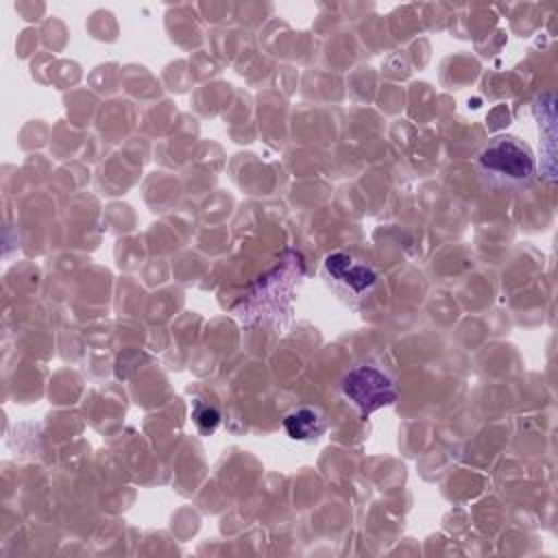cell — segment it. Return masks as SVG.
Wrapping results in <instances>:
<instances>
[{"mask_svg": "<svg viewBox=\"0 0 558 558\" xmlns=\"http://www.w3.org/2000/svg\"><path fill=\"white\" fill-rule=\"evenodd\" d=\"M475 168L495 187H525L536 172L532 148L517 135L493 137L477 155Z\"/></svg>", "mask_w": 558, "mask_h": 558, "instance_id": "6da1fadb", "label": "cell"}, {"mask_svg": "<svg viewBox=\"0 0 558 558\" xmlns=\"http://www.w3.org/2000/svg\"><path fill=\"white\" fill-rule=\"evenodd\" d=\"M340 388L362 416H368L375 410L395 403L399 395L395 381L373 364H357L347 371Z\"/></svg>", "mask_w": 558, "mask_h": 558, "instance_id": "7a4b0ae2", "label": "cell"}, {"mask_svg": "<svg viewBox=\"0 0 558 558\" xmlns=\"http://www.w3.org/2000/svg\"><path fill=\"white\" fill-rule=\"evenodd\" d=\"M327 423L323 418V414L318 410H312V408H299V410H292L290 414H286L283 418V429L286 434L292 438V440H299V442H312V440H318L325 432Z\"/></svg>", "mask_w": 558, "mask_h": 558, "instance_id": "277c9868", "label": "cell"}, {"mask_svg": "<svg viewBox=\"0 0 558 558\" xmlns=\"http://www.w3.org/2000/svg\"><path fill=\"white\" fill-rule=\"evenodd\" d=\"M192 418L198 427V432L203 436H209L216 432V427L220 425V412L218 408L209 405V403H203V401H196L194 408H192Z\"/></svg>", "mask_w": 558, "mask_h": 558, "instance_id": "5b68a950", "label": "cell"}, {"mask_svg": "<svg viewBox=\"0 0 558 558\" xmlns=\"http://www.w3.org/2000/svg\"><path fill=\"white\" fill-rule=\"evenodd\" d=\"M323 272L329 286L349 301L366 299L377 286V272L349 253H329L323 262Z\"/></svg>", "mask_w": 558, "mask_h": 558, "instance_id": "3957f363", "label": "cell"}]
</instances>
